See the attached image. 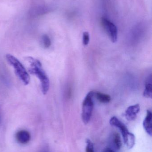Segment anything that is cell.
I'll use <instances>...</instances> for the list:
<instances>
[{"label": "cell", "mask_w": 152, "mask_h": 152, "mask_svg": "<svg viewBox=\"0 0 152 152\" xmlns=\"http://www.w3.org/2000/svg\"><path fill=\"white\" fill-rule=\"evenodd\" d=\"M26 59L30 64L29 71L31 75L36 76L40 80L42 92L43 94H46L50 87V81L43 69L42 64L38 60L32 57H27Z\"/></svg>", "instance_id": "6da1fadb"}, {"label": "cell", "mask_w": 152, "mask_h": 152, "mask_svg": "<svg viewBox=\"0 0 152 152\" xmlns=\"http://www.w3.org/2000/svg\"><path fill=\"white\" fill-rule=\"evenodd\" d=\"M109 123L112 126L117 128L120 131L126 146L129 149L133 148L135 144V137L129 132L126 125L115 116L110 119Z\"/></svg>", "instance_id": "7a4b0ae2"}, {"label": "cell", "mask_w": 152, "mask_h": 152, "mask_svg": "<svg viewBox=\"0 0 152 152\" xmlns=\"http://www.w3.org/2000/svg\"><path fill=\"white\" fill-rule=\"evenodd\" d=\"M6 59L10 65L14 69L15 73L25 85L29 84L30 80L29 75L20 61L14 56L6 54Z\"/></svg>", "instance_id": "3957f363"}, {"label": "cell", "mask_w": 152, "mask_h": 152, "mask_svg": "<svg viewBox=\"0 0 152 152\" xmlns=\"http://www.w3.org/2000/svg\"><path fill=\"white\" fill-rule=\"evenodd\" d=\"M95 92L90 91L87 95L82 105V119L84 124H87L91 120L94 108Z\"/></svg>", "instance_id": "277c9868"}, {"label": "cell", "mask_w": 152, "mask_h": 152, "mask_svg": "<svg viewBox=\"0 0 152 152\" xmlns=\"http://www.w3.org/2000/svg\"><path fill=\"white\" fill-rule=\"evenodd\" d=\"M101 23L104 29L110 38L112 42L115 43L117 40L118 31L116 26L105 18L101 19Z\"/></svg>", "instance_id": "5b68a950"}, {"label": "cell", "mask_w": 152, "mask_h": 152, "mask_svg": "<svg viewBox=\"0 0 152 152\" xmlns=\"http://www.w3.org/2000/svg\"><path fill=\"white\" fill-rule=\"evenodd\" d=\"M140 110V106L139 104H136L129 106L125 113L126 118L129 121L135 120Z\"/></svg>", "instance_id": "8992f818"}, {"label": "cell", "mask_w": 152, "mask_h": 152, "mask_svg": "<svg viewBox=\"0 0 152 152\" xmlns=\"http://www.w3.org/2000/svg\"><path fill=\"white\" fill-rule=\"evenodd\" d=\"M16 138L18 142L21 144H26L30 141L31 137L28 131L21 130L17 132Z\"/></svg>", "instance_id": "52a82bcc"}, {"label": "cell", "mask_w": 152, "mask_h": 152, "mask_svg": "<svg viewBox=\"0 0 152 152\" xmlns=\"http://www.w3.org/2000/svg\"><path fill=\"white\" fill-rule=\"evenodd\" d=\"M152 113L148 110L146 113V117L143 122V126L145 132L149 135L152 136Z\"/></svg>", "instance_id": "ba28073f"}, {"label": "cell", "mask_w": 152, "mask_h": 152, "mask_svg": "<svg viewBox=\"0 0 152 152\" xmlns=\"http://www.w3.org/2000/svg\"><path fill=\"white\" fill-rule=\"evenodd\" d=\"M111 142L112 146L115 149L119 150L121 149L122 142H121L120 136L118 133H113L112 136Z\"/></svg>", "instance_id": "9c48e42d"}, {"label": "cell", "mask_w": 152, "mask_h": 152, "mask_svg": "<svg viewBox=\"0 0 152 152\" xmlns=\"http://www.w3.org/2000/svg\"><path fill=\"white\" fill-rule=\"evenodd\" d=\"M151 76L148 77L145 83V88L144 91L143 96L145 97L151 98L152 95Z\"/></svg>", "instance_id": "30bf717a"}, {"label": "cell", "mask_w": 152, "mask_h": 152, "mask_svg": "<svg viewBox=\"0 0 152 152\" xmlns=\"http://www.w3.org/2000/svg\"><path fill=\"white\" fill-rule=\"evenodd\" d=\"M94 96L99 102L103 103H109L111 100V96L109 95L100 92L95 93Z\"/></svg>", "instance_id": "8fae6325"}, {"label": "cell", "mask_w": 152, "mask_h": 152, "mask_svg": "<svg viewBox=\"0 0 152 152\" xmlns=\"http://www.w3.org/2000/svg\"><path fill=\"white\" fill-rule=\"evenodd\" d=\"M42 42L43 45L45 48H48L51 44V39L47 35L45 34L42 37Z\"/></svg>", "instance_id": "7c38bea8"}, {"label": "cell", "mask_w": 152, "mask_h": 152, "mask_svg": "<svg viewBox=\"0 0 152 152\" xmlns=\"http://www.w3.org/2000/svg\"><path fill=\"white\" fill-rule=\"evenodd\" d=\"M86 152H95L94 145L92 141L89 139H87L86 141Z\"/></svg>", "instance_id": "4fadbf2b"}, {"label": "cell", "mask_w": 152, "mask_h": 152, "mask_svg": "<svg viewBox=\"0 0 152 152\" xmlns=\"http://www.w3.org/2000/svg\"><path fill=\"white\" fill-rule=\"evenodd\" d=\"M90 41V36L87 32H84L83 34V43L84 45H87Z\"/></svg>", "instance_id": "5bb4252c"}, {"label": "cell", "mask_w": 152, "mask_h": 152, "mask_svg": "<svg viewBox=\"0 0 152 152\" xmlns=\"http://www.w3.org/2000/svg\"><path fill=\"white\" fill-rule=\"evenodd\" d=\"M102 152H115L113 150L109 148H106L103 150Z\"/></svg>", "instance_id": "9a60e30c"}, {"label": "cell", "mask_w": 152, "mask_h": 152, "mask_svg": "<svg viewBox=\"0 0 152 152\" xmlns=\"http://www.w3.org/2000/svg\"><path fill=\"white\" fill-rule=\"evenodd\" d=\"M0 123H1V118H0Z\"/></svg>", "instance_id": "2e32d148"}]
</instances>
